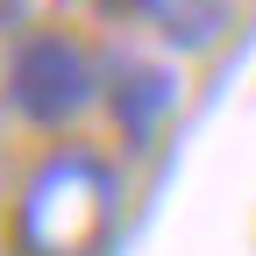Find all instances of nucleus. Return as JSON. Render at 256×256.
<instances>
[{
    "label": "nucleus",
    "mask_w": 256,
    "mask_h": 256,
    "mask_svg": "<svg viewBox=\"0 0 256 256\" xmlns=\"http://www.w3.org/2000/svg\"><path fill=\"white\" fill-rule=\"evenodd\" d=\"M121 228V171L100 150H50L22 178L8 256H107Z\"/></svg>",
    "instance_id": "nucleus-1"
},
{
    "label": "nucleus",
    "mask_w": 256,
    "mask_h": 256,
    "mask_svg": "<svg viewBox=\"0 0 256 256\" xmlns=\"http://www.w3.org/2000/svg\"><path fill=\"white\" fill-rule=\"evenodd\" d=\"M107 92V72L72 28H22L14 36V57H8V107L36 128H64L78 121L92 100Z\"/></svg>",
    "instance_id": "nucleus-2"
},
{
    "label": "nucleus",
    "mask_w": 256,
    "mask_h": 256,
    "mask_svg": "<svg viewBox=\"0 0 256 256\" xmlns=\"http://www.w3.org/2000/svg\"><path fill=\"white\" fill-rule=\"evenodd\" d=\"M100 72H107V107H114L121 142L150 150L156 136H164V121L178 114V72L156 64V57H142V50H114Z\"/></svg>",
    "instance_id": "nucleus-3"
},
{
    "label": "nucleus",
    "mask_w": 256,
    "mask_h": 256,
    "mask_svg": "<svg viewBox=\"0 0 256 256\" xmlns=\"http://www.w3.org/2000/svg\"><path fill=\"white\" fill-rule=\"evenodd\" d=\"M8 57L14 50H8V28H0V100H8Z\"/></svg>",
    "instance_id": "nucleus-4"
},
{
    "label": "nucleus",
    "mask_w": 256,
    "mask_h": 256,
    "mask_svg": "<svg viewBox=\"0 0 256 256\" xmlns=\"http://www.w3.org/2000/svg\"><path fill=\"white\" fill-rule=\"evenodd\" d=\"M228 8H235V0H228Z\"/></svg>",
    "instance_id": "nucleus-5"
}]
</instances>
